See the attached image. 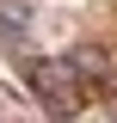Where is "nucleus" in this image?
<instances>
[{"label": "nucleus", "instance_id": "1", "mask_svg": "<svg viewBox=\"0 0 117 123\" xmlns=\"http://www.w3.org/2000/svg\"><path fill=\"white\" fill-rule=\"evenodd\" d=\"M31 98H37L49 117H74V111L86 105V86H80V74L68 68V55H56V62H31Z\"/></svg>", "mask_w": 117, "mask_h": 123}, {"label": "nucleus", "instance_id": "2", "mask_svg": "<svg viewBox=\"0 0 117 123\" xmlns=\"http://www.w3.org/2000/svg\"><path fill=\"white\" fill-rule=\"evenodd\" d=\"M68 68L80 74V86H86V92H105V86H111V55H105V49H92V43L68 49Z\"/></svg>", "mask_w": 117, "mask_h": 123}, {"label": "nucleus", "instance_id": "3", "mask_svg": "<svg viewBox=\"0 0 117 123\" xmlns=\"http://www.w3.org/2000/svg\"><path fill=\"white\" fill-rule=\"evenodd\" d=\"M25 31H31V6L25 0H0V37L6 43H25Z\"/></svg>", "mask_w": 117, "mask_h": 123}]
</instances>
